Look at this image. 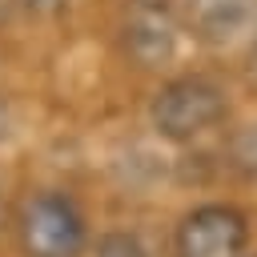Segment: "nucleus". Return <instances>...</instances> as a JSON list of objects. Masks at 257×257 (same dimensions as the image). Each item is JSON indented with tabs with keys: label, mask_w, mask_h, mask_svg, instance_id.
<instances>
[{
	"label": "nucleus",
	"mask_w": 257,
	"mask_h": 257,
	"mask_svg": "<svg viewBox=\"0 0 257 257\" xmlns=\"http://www.w3.org/2000/svg\"><path fill=\"white\" fill-rule=\"evenodd\" d=\"M177 8L201 44H233L257 24V0H177Z\"/></svg>",
	"instance_id": "5"
},
{
	"label": "nucleus",
	"mask_w": 257,
	"mask_h": 257,
	"mask_svg": "<svg viewBox=\"0 0 257 257\" xmlns=\"http://www.w3.org/2000/svg\"><path fill=\"white\" fill-rule=\"evenodd\" d=\"M92 257H149V249H145V241H141L137 233L112 229V233H100V237H96Z\"/></svg>",
	"instance_id": "7"
},
{
	"label": "nucleus",
	"mask_w": 257,
	"mask_h": 257,
	"mask_svg": "<svg viewBox=\"0 0 257 257\" xmlns=\"http://www.w3.org/2000/svg\"><path fill=\"white\" fill-rule=\"evenodd\" d=\"M249 225L233 205L209 201L181 217L173 233V257H245Z\"/></svg>",
	"instance_id": "4"
},
{
	"label": "nucleus",
	"mask_w": 257,
	"mask_h": 257,
	"mask_svg": "<svg viewBox=\"0 0 257 257\" xmlns=\"http://www.w3.org/2000/svg\"><path fill=\"white\" fill-rule=\"evenodd\" d=\"M181 8L177 0H124L116 16V40L133 68L153 72L177 56L181 44Z\"/></svg>",
	"instance_id": "3"
},
{
	"label": "nucleus",
	"mask_w": 257,
	"mask_h": 257,
	"mask_svg": "<svg viewBox=\"0 0 257 257\" xmlns=\"http://www.w3.org/2000/svg\"><path fill=\"white\" fill-rule=\"evenodd\" d=\"M253 76H257V52H253Z\"/></svg>",
	"instance_id": "10"
},
{
	"label": "nucleus",
	"mask_w": 257,
	"mask_h": 257,
	"mask_svg": "<svg viewBox=\"0 0 257 257\" xmlns=\"http://www.w3.org/2000/svg\"><path fill=\"white\" fill-rule=\"evenodd\" d=\"M24 257H80L88 249V221L60 189H40L24 201L16 225Z\"/></svg>",
	"instance_id": "2"
},
{
	"label": "nucleus",
	"mask_w": 257,
	"mask_h": 257,
	"mask_svg": "<svg viewBox=\"0 0 257 257\" xmlns=\"http://www.w3.org/2000/svg\"><path fill=\"white\" fill-rule=\"evenodd\" d=\"M229 112L225 88L205 72H181L165 80L149 100V124L169 145H189L213 133Z\"/></svg>",
	"instance_id": "1"
},
{
	"label": "nucleus",
	"mask_w": 257,
	"mask_h": 257,
	"mask_svg": "<svg viewBox=\"0 0 257 257\" xmlns=\"http://www.w3.org/2000/svg\"><path fill=\"white\" fill-rule=\"evenodd\" d=\"M16 8H20V0H0V20H4V16H12Z\"/></svg>",
	"instance_id": "9"
},
{
	"label": "nucleus",
	"mask_w": 257,
	"mask_h": 257,
	"mask_svg": "<svg viewBox=\"0 0 257 257\" xmlns=\"http://www.w3.org/2000/svg\"><path fill=\"white\" fill-rule=\"evenodd\" d=\"M72 0H20V8L24 12H32V16H56V12H64Z\"/></svg>",
	"instance_id": "8"
},
{
	"label": "nucleus",
	"mask_w": 257,
	"mask_h": 257,
	"mask_svg": "<svg viewBox=\"0 0 257 257\" xmlns=\"http://www.w3.org/2000/svg\"><path fill=\"white\" fill-rule=\"evenodd\" d=\"M225 157H229V169L245 181H257V120L233 128L229 145H225Z\"/></svg>",
	"instance_id": "6"
}]
</instances>
